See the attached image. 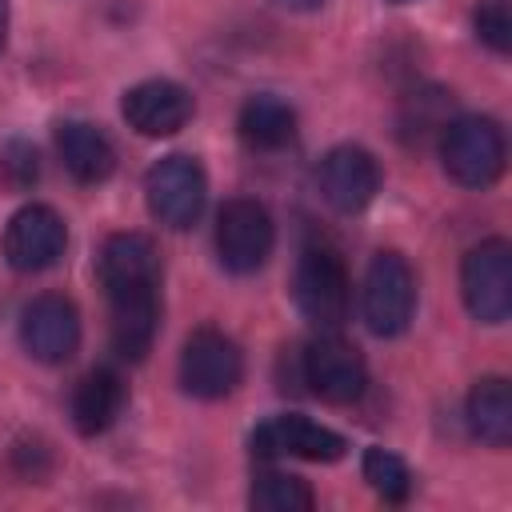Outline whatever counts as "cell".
I'll return each instance as SVG.
<instances>
[{"label":"cell","instance_id":"7","mask_svg":"<svg viewBox=\"0 0 512 512\" xmlns=\"http://www.w3.org/2000/svg\"><path fill=\"white\" fill-rule=\"evenodd\" d=\"M244 380V352L220 328H196L180 352V384L196 400H220Z\"/></svg>","mask_w":512,"mask_h":512},{"label":"cell","instance_id":"8","mask_svg":"<svg viewBox=\"0 0 512 512\" xmlns=\"http://www.w3.org/2000/svg\"><path fill=\"white\" fill-rule=\"evenodd\" d=\"M272 244H276V224H272V216L260 200L236 196L220 208V216H216V256L228 272L248 276L256 268H264V260L272 256Z\"/></svg>","mask_w":512,"mask_h":512},{"label":"cell","instance_id":"25","mask_svg":"<svg viewBox=\"0 0 512 512\" xmlns=\"http://www.w3.org/2000/svg\"><path fill=\"white\" fill-rule=\"evenodd\" d=\"M284 8H296V12H312V8H324L328 0H280Z\"/></svg>","mask_w":512,"mask_h":512},{"label":"cell","instance_id":"24","mask_svg":"<svg viewBox=\"0 0 512 512\" xmlns=\"http://www.w3.org/2000/svg\"><path fill=\"white\" fill-rule=\"evenodd\" d=\"M56 456H52V444L40 440V436H24L12 444V468L24 476V480H44L52 472Z\"/></svg>","mask_w":512,"mask_h":512},{"label":"cell","instance_id":"3","mask_svg":"<svg viewBox=\"0 0 512 512\" xmlns=\"http://www.w3.org/2000/svg\"><path fill=\"white\" fill-rule=\"evenodd\" d=\"M436 144L444 172L460 188H488L504 172L508 144H504V128L492 116H452V124Z\"/></svg>","mask_w":512,"mask_h":512},{"label":"cell","instance_id":"11","mask_svg":"<svg viewBox=\"0 0 512 512\" xmlns=\"http://www.w3.org/2000/svg\"><path fill=\"white\" fill-rule=\"evenodd\" d=\"M248 444L264 460H272V456H300V460L332 464V460H340L348 452V440L340 432H332V428H324V424H316L308 416H296V412L292 416L288 412L284 416H268L264 424L252 428Z\"/></svg>","mask_w":512,"mask_h":512},{"label":"cell","instance_id":"18","mask_svg":"<svg viewBox=\"0 0 512 512\" xmlns=\"http://www.w3.org/2000/svg\"><path fill=\"white\" fill-rule=\"evenodd\" d=\"M452 124V92L436 88V84H420L404 96L400 116H396V132L408 148H420L428 140H440L444 128Z\"/></svg>","mask_w":512,"mask_h":512},{"label":"cell","instance_id":"17","mask_svg":"<svg viewBox=\"0 0 512 512\" xmlns=\"http://www.w3.org/2000/svg\"><path fill=\"white\" fill-rule=\"evenodd\" d=\"M468 432L488 444V448H508L512 444V392L504 376H484L472 384L468 404H464Z\"/></svg>","mask_w":512,"mask_h":512},{"label":"cell","instance_id":"14","mask_svg":"<svg viewBox=\"0 0 512 512\" xmlns=\"http://www.w3.org/2000/svg\"><path fill=\"white\" fill-rule=\"evenodd\" d=\"M120 112L140 136H176L192 120V92L176 80H140L124 92Z\"/></svg>","mask_w":512,"mask_h":512},{"label":"cell","instance_id":"4","mask_svg":"<svg viewBox=\"0 0 512 512\" xmlns=\"http://www.w3.org/2000/svg\"><path fill=\"white\" fill-rule=\"evenodd\" d=\"M364 324L376 336H400L416 312V272L400 252H376L360 288Z\"/></svg>","mask_w":512,"mask_h":512},{"label":"cell","instance_id":"12","mask_svg":"<svg viewBox=\"0 0 512 512\" xmlns=\"http://www.w3.org/2000/svg\"><path fill=\"white\" fill-rule=\"evenodd\" d=\"M68 228L56 208L48 204H24L8 228H4V260L16 272H44L64 256Z\"/></svg>","mask_w":512,"mask_h":512},{"label":"cell","instance_id":"15","mask_svg":"<svg viewBox=\"0 0 512 512\" xmlns=\"http://www.w3.org/2000/svg\"><path fill=\"white\" fill-rule=\"evenodd\" d=\"M56 152L76 184H104L116 172V148L96 124L64 120L56 128Z\"/></svg>","mask_w":512,"mask_h":512},{"label":"cell","instance_id":"13","mask_svg":"<svg viewBox=\"0 0 512 512\" xmlns=\"http://www.w3.org/2000/svg\"><path fill=\"white\" fill-rule=\"evenodd\" d=\"M316 184H320V196L336 208V212H360L376 200L380 192V164L368 148L360 144H336L320 168H316Z\"/></svg>","mask_w":512,"mask_h":512},{"label":"cell","instance_id":"10","mask_svg":"<svg viewBox=\"0 0 512 512\" xmlns=\"http://www.w3.org/2000/svg\"><path fill=\"white\" fill-rule=\"evenodd\" d=\"M20 344L40 364H64L80 348V312L68 296L44 292L20 312Z\"/></svg>","mask_w":512,"mask_h":512},{"label":"cell","instance_id":"19","mask_svg":"<svg viewBox=\"0 0 512 512\" xmlns=\"http://www.w3.org/2000/svg\"><path fill=\"white\" fill-rule=\"evenodd\" d=\"M236 128H240V140L248 148H256V152H280L296 136V112L280 96H252L240 108Z\"/></svg>","mask_w":512,"mask_h":512},{"label":"cell","instance_id":"20","mask_svg":"<svg viewBox=\"0 0 512 512\" xmlns=\"http://www.w3.org/2000/svg\"><path fill=\"white\" fill-rule=\"evenodd\" d=\"M248 500L260 512H308L316 504V492L308 488V480L280 472V468H268V472H256Z\"/></svg>","mask_w":512,"mask_h":512},{"label":"cell","instance_id":"27","mask_svg":"<svg viewBox=\"0 0 512 512\" xmlns=\"http://www.w3.org/2000/svg\"><path fill=\"white\" fill-rule=\"evenodd\" d=\"M388 4H412V0H388Z\"/></svg>","mask_w":512,"mask_h":512},{"label":"cell","instance_id":"9","mask_svg":"<svg viewBox=\"0 0 512 512\" xmlns=\"http://www.w3.org/2000/svg\"><path fill=\"white\" fill-rule=\"evenodd\" d=\"M300 380L324 404H352L368 384V364L356 344L336 332H324L300 352Z\"/></svg>","mask_w":512,"mask_h":512},{"label":"cell","instance_id":"2","mask_svg":"<svg viewBox=\"0 0 512 512\" xmlns=\"http://www.w3.org/2000/svg\"><path fill=\"white\" fill-rule=\"evenodd\" d=\"M292 292H296V308L304 312V320H312L324 332H336L352 308V280H348L344 256L332 244H320V240L308 244L296 260Z\"/></svg>","mask_w":512,"mask_h":512},{"label":"cell","instance_id":"16","mask_svg":"<svg viewBox=\"0 0 512 512\" xmlns=\"http://www.w3.org/2000/svg\"><path fill=\"white\" fill-rule=\"evenodd\" d=\"M124 380L116 368H92L80 376L76 392H72V424L80 436H100L116 424V416L124 412Z\"/></svg>","mask_w":512,"mask_h":512},{"label":"cell","instance_id":"21","mask_svg":"<svg viewBox=\"0 0 512 512\" xmlns=\"http://www.w3.org/2000/svg\"><path fill=\"white\" fill-rule=\"evenodd\" d=\"M364 480L388 504H404L412 496V468L388 448H368L364 452Z\"/></svg>","mask_w":512,"mask_h":512},{"label":"cell","instance_id":"6","mask_svg":"<svg viewBox=\"0 0 512 512\" xmlns=\"http://www.w3.org/2000/svg\"><path fill=\"white\" fill-rule=\"evenodd\" d=\"M460 296L464 308L480 324H504L512 312V248L508 240L492 236L468 248L460 264Z\"/></svg>","mask_w":512,"mask_h":512},{"label":"cell","instance_id":"23","mask_svg":"<svg viewBox=\"0 0 512 512\" xmlns=\"http://www.w3.org/2000/svg\"><path fill=\"white\" fill-rule=\"evenodd\" d=\"M36 176H40V156H36V148H32L28 140H8V144L0 148V180H4L8 188L24 192V188L36 184Z\"/></svg>","mask_w":512,"mask_h":512},{"label":"cell","instance_id":"26","mask_svg":"<svg viewBox=\"0 0 512 512\" xmlns=\"http://www.w3.org/2000/svg\"><path fill=\"white\" fill-rule=\"evenodd\" d=\"M4 36H8V0H0V52H4Z\"/></svg>","mask_w":512,"mask_h":512},{"label":"cell","instance_id":"22","mask_svg":"<svg viewBox=\"0 0 512 512\" xmlns=\"http://www.w3.org/2000/svg\"><path fill=\"white\" fill-rule=\"evenodd\" d=\"M472 24H476V36L496 56H508L512 52V0H476Z\"/></svg>","mask_w":512,"mask_h":512},{"label":"cell","instance_id":"1","mask_svg":"<svg viewBox=\"0 0 512 512\" xmlns=\"http://www.w3.org/2000/svg\"><path fill=\"white\" fill-rule=\"evenodd\" d=\"M100 284L112 316V348L144 360L160 328V248L144 232H112L100 248Z\"/></svg>","mask_w":512,"mask_h":512},{"label":"cell","instance_id":"5","mask_svg":"<svg viewBox=\"0 0 512 512\" xmlns=\"http://www.w3.org/2000/svg\"><path fill=\"white\" fill-rule=\"evenodd\" d=\"M144 200H148V212L164 228H176V232L192 228L208 200V176H204L200 160L180 156V152L156 160L144 176Z\"/></svg>","mask_w":512,"mask_h":512}]
</instances>
